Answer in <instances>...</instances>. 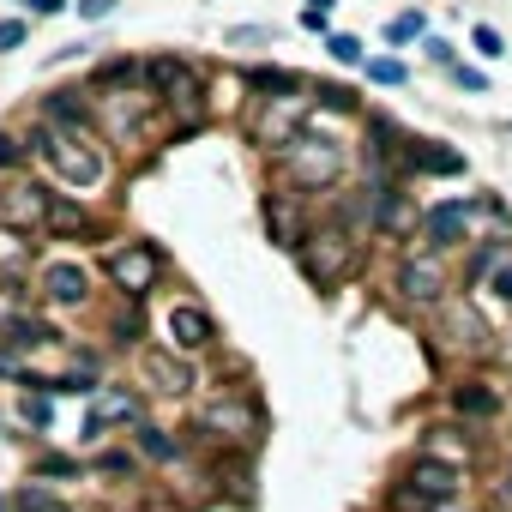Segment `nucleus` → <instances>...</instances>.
<instances>
[{
  "instance_id": "f257e3e1",
  "label": "nucleus",
  "mask_w": 512,
  "mask_h": 512,
  "mask_svg": "<svg viewBox=\"0 0 512 512\" xmlns=\"http://www.w3.org/2000/svg\"><path fill=\"white\" fill-rule=\"evenodd\" d=\"M37 151H43V163H49L67 187H79V193L103 187V175H109V157H103V145H97L85 127H55V121H43Z\"/></svg>"
},
{
  "instance_id": "f03ea898",
  "label": "nucleus",
  "mask_w": 512,
  "mask_h": 512,
  "mask_svg": "<svg viewBox=\"0 0 512 512\" xmlns=\"http://www.w3.org/2000/svg\"><path fill=\"white\" fill-rule=\"evenodd\" d=\"M284 175L296 181V187H332L338 175H344V145L338 139H320V133H302V139H290L284 145Z\"/></svg>"
},
{
  "instance_id": "7ed1b4c3",
  "label": "nucleus",
  "mask_w": 512,
  "mask_h": 512,
  "mask_svg": "<svg viewBox=\"0 0 512 512\" xmlns=\"http://www.w3.org/2000/svg\"><path fill=\"white\" fill-rule=\"evenodd\" d=\"M296 247H302V272H308L320 290H332V284H344V278L356 272V241H350L344 229H314V235H302Z\"/></svg>"
},
{
  "instance_id": "20e7f679",
  "label": "nucleus",
  "mask_w": 512,
  "mask_h": 512,
  "mask_svg": "<svg viewBox=\"0 0 512 512\" xmlns=\"http://www.w3.org/2000/svg\"><path fill=\"white\" fill-rule=\"evenodd\" d=\"M49 205H55V193L37 187V181H7V187H0V223H7L13 235L49 229Z\"/></svg>"
},
{
  "instance_id": "39448f33",
  "label": "nucleus",
  "mask_w": 512,
  "mask_h": 512,
  "mask_svg": "<svg viewBox=\"0 0 512 512\" xmlns=\"http://www.w3.org/2000/svg\"><path fill=\"white\" fill-rule=\"evenodd\" d=\"M446 290H452V278H446V260H440V253H410V260L398 266V296H404L410 308H440Z\"/></svg>"
},
{
  "instance_id": "423d86ee",
  "label": "nucleus",
  "mask_w": 512,
  "mask_h": 512,
  "mask_svg": "<svg viewBox=\"0 0 512 512\" xmlns=\"http://www.w3.org/2000/svg\"><path fill=\"white\" fill-rule=\"evenodd\" d=\"M109 278H115L121 296H151L157 278H163L157 247H151V241H127V247H115V253H109Z\"/></svg>"
},
{
  "instance_id": "0eeeda50",
  "label": "nucleus",
  "mask_w": 512,
  "mask_h": 512,
  "mask_svg": "<svg viewBox=\"0 0 512 512\" xmlns=\"http://www.w3.org/2000/svg\"><path fill=\"white\" fill-rule=\"evenodd\" d=\"M302 115H308V97L296 91V97H266L260 103V115H253V139H260L266 151L278 145H290V139H302Z\"/></svg>"
},
{
  "instance_id": "6e6552de",
  "label": "nucleus",
  "mask_w": 512,
  "mask_h": 512,
  "mask_svg": "<svg viewBox=\"0 0 512 512\" xmlns=\"http://www.w3.org/2000/svg\"><path fill=\"white\" fill-rule=\"evenodd\" d=\"M199 428L229 440V446H253V440H260V410H253L247 398H217V404H205Z\"/></svg>"
},
{
  "instance_id": "1a4fd4ad",
  "label": "nucleus",
  "mask_w": 512,
  "mask_h": 512,
  "mask_svg": "<svg viewBox=\"0 0 512 512\" xmlns=\"http://www.w3.org/2000/svg\"><path fill=\"white\" fill-rule=\"evenodd\" d=\"M404 488H410V494H422V500L440 512V506L464 488V470H458V464H446V458H434V452H422V458L404 470Z\"/></svg>"
},
{
  "instance_id": "9d476101",
  "label": "nucleus",
  "mask_w": 512,
  "mask_h": 512,
  "mask_svg": "<svg viewBox=\"0 0 512 512\" xmlns=\"http://www.w3.org/2000/svg\"><path fill=\"white\" fill-rule=\"evenodd\" d=\"M163 338H169V350H181V356H199V350H211L217 326H211V314H205V308H193V302H175V308L163 314Z\"/></svg>"
},
{
  "instance_id": "9b49d317",
  "label": "nucleus",
  "mask_w": 512,
  "mask_h": 512,
  "mask_svg": "<svg viewBox=\"0 0 512 512\" xmlns=\"http://www.w3.org/2000/svg\"><path fill=\"white\" fill-rule=\"evenodd\" d=\"M151 103H157V91H127V97H115V91H103V97H97V115H103V127H109L115 139H133V133L145 127V115H151Z\"/></svg>"
},
{
  "instance_id": "f8f14e48",
  "label": "nucleus",
  "mask_w": 512,
  "mask_h": 512,
  "mask_svg": "<svg viewBox=\"0 0 512 512\" xmlns=\"http://www.w3.org/2000/svg\"><path fill=\"white\" fill-rule=\"evenodd\" d=\"M476 211H482V205H470V199H446L440 211H428L422 229H428V241L446 253V247H464V241H470V217H476Z\"/></svg>"
},
{
  "instance_id": "ddd939ff",
  "label": "nucleus",
  "mask_w": 512,
  "mask_h": 512,
  "mask_svg": "<svg viewBox=\"0 0 512 512\" xmlns=\"http://www.w3.org/2000/svg\"><path fill=\"white\" fill-rule=\"evenodd\" d=\"M139 380H145L151 392H163V398H181V392L193 386V368L175 362V350H145V356H139Z\"/></svg>"
},
{
  "instance_id": "4468645a",
  "label": "nucleus",
  "mask_w": 512,
  "mask_h": 512,
  "mask_svg": "<svg viewBox=\"0 0 512 512\" xmlns=\"http://www.w3.org/2000/svg\"><path fill=\"white\" fill-rule=\"evenodd\" d=\"M43 296L61 302V308H85V296H91L85 266H79V260H49V266H43Z\"/></svg>"
},
{
  "instance_id": "2eb2a0df",
  "label": "nucleus",
  "mask_w": 512,
  "mask_h": 512,
  "mask_svg": "<svg viewBox=\"0 0 512 512\" xmlns=\"http://www.w3.org/2000/svg\"><path fill=\"white\" fill-rule=\"evenodd\" d=\"M109 422H139V392L133 386H97L91 392V434H103Z\"/></svg>"
},
{
  "instance_id": "dca6fc26",
  "label": "nucleus",
  "mask_w": 512,
  "mask_h": 512,
  "mask_svg": "<svg viewBox=\"0 0 512 512\" xmlns=\"http://www.w3.org/2000/svg\"><path fill=\"white\" fill-rule=\"evenodd\" d=\"M374 223H380V235H416V223H428V217L410 205V193H380Z\"/></svg>"
},
{
  "instance_id": "f3484780",
  "label": "nucleus",
  "mask_w": 512,
  "mask_h": 512,
  "mask_svg": "<svg viewBox=\"0 0 512 512\" xmlns=\"http://www.w3.org/2000/svg\"><path fill=\"white\" fill-rule=\"evenodd\" d=\"M452 404H458L464 416H476V422L500 416V392H494V386H482V380H458V386H452Z\"/></svg>"
},
{
  "instance_id": "a211bd4d",
  "label": "nucleus",
  "mask_w": 512,
  "mask_h": 512,
  "mask_svg": "<svg viewBox=\"0 0 512 512\" xmlns=\"http://www.w3.org/2000/svg\"><path fill=\"white\" fill-rule=\"evenodd\" d=\"M31 308V290L19 284V272H0V332H13Z\"/></svg>"
},
{
  "instance_id": "6ab92c4d",
  "label": "nucleus",
  "mask_w": 512,
  "mask_h": 512,
  "mask_svg": "<svg viewBox=\"0 0 512 512\" xmlns=\"http://www.w3.org/2000/svg\"><path fill=\"white\" fill-rule=\"evenodd\" d=\"M410 169H434V175H464V157L446 145H410Z\"/></svg>"
},
{
  "instance_id": "aec40b11",
  "label": "nucleus",
  "mask_w": 512,
  "mask_h": 512,
  "mask_svg": "<svg viewBox=\"0 0 512 512\" xmlns=\"http://www.w3.org/2000/svg\"><path fill=\"white\" fill-rule=\"evenodd\" d=\"M49 229H55V235H91V217H85V205L55 199V205H49Z\"/></svg>"
},
{
  "instance_id": "412c9836",
  "label": "nucleus",
  "mask_w": 512,
  "mask_h": 512,
  "mask_svg": "<svg viewBox=\"0 0 512 512\" xmlns=\"http://www.w3.org/2000/svg\"><path fill=\"white\" fill-rule=\"evenodd\" d=\"M49 121H55V127H85V103H79L73 91L49 97Z\"/></svg>"
},
{
  "instance_id": "4be33fe9",
  "label": "nucleus",
  "mask_w": 512,
  "mask_h": 512,
  "mask_svg": "<svg viewBox=\"0 0 512 512\" xmlns=\"http://www.w3.org/2000/svg\"><path fill=\"white\" fill-rule=\"evenodd\" d=\"M139 446H145V452H151V458H163V464H169V458H175V452H181V446H175V440H169V434H163V428H151V422H139Z\"/></svg>"
},
{
  "instance_id": "5701e85b",
  "label": "nucleus",
  "mask_w": 512,
  "mask_h": 512,
  "mask_svg": "<svg viewBox=\"0 0 512 512\" xmlns=\"http://www.w3.org/2000/svg\"><path fill=\"white\" fill-rule=\"evenodd\" d=\"M470 49H476L482 61H500V55H506V43H500V31H488V25H476V31H470Z\"/></svg>"
},
{
  "instance_id": "b1692460",
  "label": "nucleus",
  "mask_w": 512,
  "mask_h": 512,
  "mask_svg": "<svg viewBox=\"0 0 512 512\" xmlns=\"http://www.w3.org/2000/svg\"><path fill=\"white\" fill-rule=\"evenodd\" d=\"M386 37H392V43H410V37H422V13H398V19L386 25Z\"/></svg>"
},
{
  "instance_id": "393cba45",
  "label": "nucleus",
  "mask_w": 512,
  "mask_h": 512,
  "mask_svg": "<svg viewBox=\"0 0 512 512\" xmlns=\"http://www.w3.org/2000/svg\"><path fill=\"white\" fill-rule=\"evenodd\" d=\"M326 49H332V61H344V67H356V61H362V43H356L350 31H338V37H332Z\"/></svg>"
},
{
  "instance_id": "a878e982",
  "label": "nucleus",
  "mask_w": 512,
  "mask_h": 512,
  "mask_svg": "<svg viewBox=\"0 0 512 512\" xmlns=\"http://www.w3.org/2000/svg\"><path fill=\"white\" fill-rule=\"evenodd\" d=\"M368 79H374V85H404L410 73H404L398 61H368Z\"/></svg>"
},
{
  "instance_id": "bb28decb",
  "label": "nucleus",
  "mask_w": 512,
  "mask_h": 512,
  "mask_svg": "<svg viewBox=\"0 0 512 512\" xmlns=\"http://www.w3.org/2000/svg\"><path fill=\"white\" fill-rule=\"evenodd\" d=\"M25 37H31V31H25L19 19H0V55H13V49H25Z\"/></svg>"
},
{
  "instance_id": "cd10ccee",
  "label": "nucleus",
  "mask_w": 512,
  "mask_h": 512,
  "mask_svg": "<svg viewBox=\"0 0 512 512\" xmlns=\"http://www.w3.org/2000/svg\"><path fill=\"white\" fill-rule=\"evenodd\" d=\"M229 43H235V49H247V43H272V31H266V25H241V31H229Z\"/></svg>"
},
{
  "instance_id": "c85d7f7f",
  "label": "nucleus",
  "mask_w": 512,
  "mask_h": 512,
  "mask_svg": "<svg viewBox=\"0 0 512 512\" xmlns=\"http://www.w3.org/2000/svg\"><path fill=\"white\" fill-rule=\"evenodd\" d=\"M25 422L31 428H49V398H25Z\"/></svg>"
},
{
  "instance_id": "c756f323",
  "label": "nucleus",
  "mask_w": 512,
  "mask_h": 512,
  "mask_svg": "<svg viewBox=\"0 0 512 512\" xmlns=\"http://www.w3.org/2000/svg\"><path fill=\"white\" fill-rule=\"evenodd\" d=\"M19 157H25V145H19V139H13V133H0V169H13V163H19Z\"/></svg>"
},
{
  "instance_id": "7c9ffc66",
  "label": "nucleus",
  "mask_w": 512,
  "mask_h": 512,
  "mask_svg": "<svg viewBox=\"0 0 512 512\" xmlns=\"http://www.w3.org/2000/svg\"><path fill=\"white\" fill-rule=\"evenodd\" d=\"M488 290H494V296H500V302H512V260H506V266H500V272H494V278H488Z\"/></svg>"
},
{
  "instance_id": "2f4dec72",
  "label": "nucleus",
  "mask_w": 512,
  "mask_h": 512,
  "mask_svg": "<svg viewBox=\"0 0 512 512\" xmlns=\"http://www.w3.org/2000/svg\"><path fill=\"white\" fill-rule=\"evenodd\" d=\"M115 0H79V19H109Z\"/></svg>"
},
{
  "instance_id": "473e14b6",
  "label": "nucleus",
  "mask_w": 512,
  "mask_h": 512,
  "mask_svg": "<svg viewBox=\"0 0 512 512\" xmlns=\"http://www.w3.org/2000/svg\"><path fill=\"white\" fill-rule=\"evenodd\" d=\"M428 61H440V67H452V43H446V37H428Z\"/></svg>"
},
{
  "instance_id": "72a5a7b5",
  "label": "nucleus",
  "mask_w": 512,
  "mask_h": 512,
  "mask_svg": "<svg viewBox=\"0 0 512 512\" xmlns=\"http://www.w3.org/2000/svg\"><path fill=\"white\" fill-rule=\"evenodd\" d=\"M452 79H458L464 91H482V85H488V79H482V73H470V67H452Z\"/></svg>"
},
{
  "instance_id": "f704fd0d",
  "label": "nucleus",
  "mask_w": 512,
  "mask_h": 512,
  "mask_svg": "<svg viewBox=\"0 0 512 512\" xmlns=\"http://www.w3.org/2000/svg\"><path fill=\"white\" fill-rule=\"evenodd\" d=\"M61 7H67V0H31V13H43V19H49V13H61Z\"/></svg>"
},
{
  "instance_id": "c9c22d12",
  "label": "nucleus",
  "mask_w": 512,
  "mask_h": 512,
  "mask_svg": "<svg viewBox=\"0 0 512 512\" xmlns=\"http://www.w3.org/2000/svg\"><path fill=\"white\" fill-rule=\"evenodd\" d=\"M308 7H320V13H326V7H332V0H308Z\"/></svg>"
},
{
  "instance_id": "e433bc0d",
  "label": "nucleus",
  "mask_w": 512,
  "mask_h": 512,
  "mask_svg": "<svg viewBox=\"0 0 512 512\" xmlns=\"http://www.w3.org/2000/svg\"><path fill=\"white\" fill-rule=\"evenodd\" d=\"M506 133H512V121H506Z\"/></svg>"
}]
</instances>
